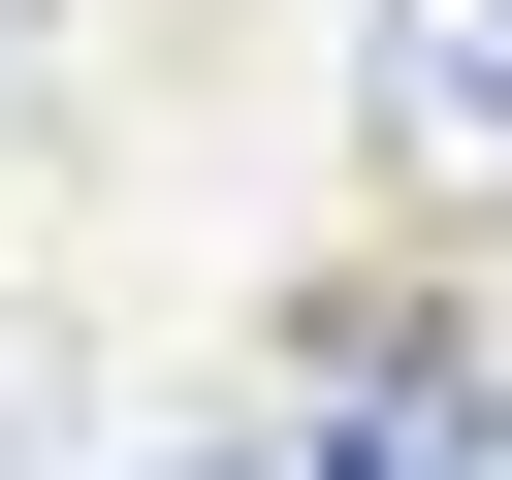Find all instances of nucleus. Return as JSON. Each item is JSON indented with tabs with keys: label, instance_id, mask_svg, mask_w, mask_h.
I'll return each instance as SVG.
<instances>
[{
	"label": "nucleus",
	"instance_id": "1",
	"mask_svg": "<svg viewBox=\"0 0 512 480\" xmlns=\"http://www.w3.org/2000/svg\"><path fill=\"white\" fill-rule=\"evenodd\" d=\"M288 480H512V416H480V352H448V320H352V352H320V416H288Z\"/></svg>",
	"mask_w": 512,
	"mask_h": 480
},
{
	"label": "nucleus",
	"instance_id": "2",
	"mask_svg": "<svg viewBox=\"0 0 512 480\" xmlns=\"http://www.w3.org/2000/svg\"><path fill=\"white\" fill-rule=\"evenodd\" d=\"M384 128L416 160H512V0H384Z\"/></svg>",
	"mask_w": 512,
	"mask_h": 480
},
{
	"label": "nucleus",
	"instance_id": "3",
	"mask_svg": "<svg viewBox=\"0 0 512 480\" xmlns=\"http://www.w3.org/2000/svg\"><path fill=\"white\" fill-rule=\"evenodd\" d=\"M128 480H256V448H128Z\"/></svg>",
	"mask_w": 512,
	"mask_h": 480
}]
</instances>
